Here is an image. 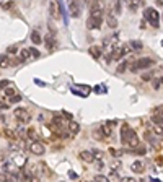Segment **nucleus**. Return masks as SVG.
Returning <instances> with one entry per match:
<instances>
[{
    "label": "nucleus",
    "mask_w": 163,
    "mask_h": 182,
    "mask_svg": "<svg viewBox=\"0 0 163 182\" xmlns=\"http://www.w3.org/2000/svg\"><path fill=\"white\" fill-rule=\"evenodd\" d=\"M121 138H122V143L127 145L131 148H137L139 147V137L137 133L134 132L132 128H129L127 125H122V130H121Z\"/></svg>",
    "instance_id": "nucleus-1"
},
{
    "label": "nucleus",
    "mask_w": 163,
    "mask_h": 182,
    "mask_svg": "<svg viewBox=\"0 0 163 182\" xmlns=\"http://www.w3.org/2000/svg\"><path fill=\"white\" fill-rule=\"evenodd\" d=\"M144 18L153 28H158V25H160V13L155 10V8H145L144 10Z\"/></svg>",
    "instance_id": "nucleus-2"
},
{
    "label": "nucleus",
    "mask_w": 163,
    "mask_h": 182,
    "mask_svg": "<svg viewBox=\"0 0 163 182\" xmlns=\"http://www.w3.org/2000/svg\"><path fill=\"white\" fill-rule=\"evenodd\" d=\"M152 65H155V60L150 59V57H142V59H137L134 62V67H132V72H137L140 68H150Z\"/></svg>",
    "instance_id": "nucleus-3"
},
{
    "label": "nucleus",
    "mask_w": 163,
    "mask_h": 182,
    "mask_svg": "<svg viewBox=\"0 0 163 182\" xmlns=\"http://www.w3.org/2000/svg\"><path fill=\"white\" fill-rule=\"evenodd\" d=\"M15 117H17V120L20 124H28L31 120V115H30V112H28V109H25V107L15 109Z\"/></svg>",
    "instance_id": "nucleus-4"
},
{
    "label": "nucleus",
    "mask_w": 163,
    "mask_h": 182,
    "mask_svg": "<svg viewBox=\"0 0 163 182\" xmlns=\"http://www.w3.org/2000/svg\"><path fill=\"white\" fill-rule=\"evenodd\" d=\"M101 23H103V18H101V15L90 16V18L87 20V28H88V30H98V28L101 26Z\"/></svg>",
    "instance_id": "nucleus-5"
},
{
    "label": "nucleus",
    "mask_w": 163,
    "mask_h": 182,
    "mask_svg": "<svg viewBox=\"0 0 163 182\" xmlns=\"http://www.w3.org/2000/svg\"><path fill=\"white\" fill-rule=\"evenodd\" d=\"M28 150H30L33 155H36V156H41V155H44V151H46V148H44V145H42L41 142H33L30 147H28Z\"/></svg>",
    "instance_id": "nucleus-6"
},
{
    "label": "nucleus",
    "mask_w": 163,
    "mask_h": 182,
    "mask_svg": "<svg viewBox=\"0 0 163 182\" xmlns=\"http://www.w3.org/2000/svg\"><path fill=\"white\" fill-rule=\"evenodd\" d=\"M69 10H70V15H72L74 18H79L80 13H82V8H80L79 2H70L69 3Z\"/></svg>",
    "instance_id": "nucleus-7"
},
{
    "label": "nucleus",
    "mask_w": 163,
    "mask_h": 182,
    "mask_svg": "<svg viewBox=\"0 0 163 182\" xmlns=\"http://www.w3.org/2000/svg\"><path fill=\"white\" fill-rule=\"evenodd\" d=\"M80 159L85 163H93L95 161V156H93V153L91 151H82L80 153Z\"/></svg>",
    "instance_id": "nucleus-8"
},
{
    "label": "nucleus",
    "mask_w": 163,
    "mask_h": 182,
    "mask_svg": "<svg viewBox=\"0 0 163 182\" xmlns=\"http://www.w3.org/2000/svg\"><path fill=\"white\" fill-rule=\"evenodd\" d=\"M46 46H47L49 50H54L55 47H57V41L54 39L52 34H51V36H46Z\"/></svg>",
    "instance_id": "nucleus-9"
},
{
    "label": "nucleus",
    "mask_w": 163,
    "mask_h": 182,
    "mask_svg": "<svg viewBox=\"0 0 163 182\" xmlns=\"http://www.w3.org/2000/svg\"><path fill=\"white\" fill-rule=\"evenodd\" d=\"M0 180L2 182H17V176L12 172H3L2 176H0Z\"/></svg>",
    "instance_id": "nucleus-10"
},
{
    "label": "nucleus",
    "mask_w": 163,
    "mask_h": 182,
    "mask_svg": "<svg viewBox=\"0 0 163 182\" xmlns=\"http://www.w3.org/2000/svg\"><path fill=\"white\" fill-rule=\"evenodd\" d=\"M26 137L30 138L31 142H39V133H38L34 128H28V130H26Z\"/></svg>",
    "instance_id": "nucleus-11"
},
{
    "label": "nucleus",
    "mask_w": 163,
    "mask_h": 182,
    "mask_svg": "<svg viewBox=\"0 0 163 182\" xmlns=\"http://www.w3.org/2000/svg\"><path fill=\"white\" fill-rule=\"evenodd\" d=\"M79 132H80V125H79L77 122H74V120H72V122L69 124V133L74 137V135H77Z\"/></svg>",
    "instance_id": "nucleus-12"
},
{
    "label": "nucleus",
    "mask_w": 163,
    "mask_h": 182,
    "mask_svg": "<svg viewBox=\"0 0 163 182\" xmlns=\"http://www.w3.org/2000/svg\"><path fill=\"white\" fill-rule=\"evenodd\" d=\"M101 52H103V49L98 47V46H91V47H90V54H91V57H93V59H100V57H101Z\"/></svg>",
    "instance_id": "nucleus-13"
},
{
    "label": "nucleus",
    "mask_w": 163,
    "mask_h": 182,
    "mask_svg": "<svg viewBox=\"0 0 163 182\" xmlns=\"http://www.w3.org/2000/svg\"><path fill=\"white\" fill-rule=\"evenodd\" d=\"M131 169H132L134 172H137V174H142V172H144V164L140 163V161H136V163H132Z\"/></svg>",
    "instance_id": "nucleus-14"
},
{
    "label": "nucleus",
    "mask_w": 163,
    "mask_h": 182,
    "mask_svg": "<svg viewBox=\"0 0 163 182\" xmlns=\"http://www.w3.org/2000/svg\"><path fill=\"white\" fill-rule=\"evenodd\" d=\"M10 65V59L7 57V54H0V68H5Z\"/></svg>",
    "instance_id": "nucleus-15"
},
{
    "label": "nucleus",
    "mask_w": 163,
    "mask_h": 182,
    "mask_svg": "<svg viewBox=\"0 0 163 182\" xmlns=\"http://www.w3.org/2000/svg\"><path fill=\"white\" fill-rule=\"evenodd\" d=\"M31 41H33V44H36V46L42 42V39H41V36H39L38 31H33L31 33Z\"/></svg>",
    "instance_id": "nucleus-16"
},
{
    "label": "nucleus",
    "mask_w": 163,
    "mask_h": 182,
    "mask_svg": "<svg viewBox=\"0 0 163 182\" xmlns=\"http://www.w3.org/2000/svg\"><path fill=\"white\" fill-rule=\"evenodd\" d=\"M106 21H108V25H109V28H116L117 26V20H116V16L114 15H108V18H106Z\"/></svg>",
    "instance_id": "nucleus-17"
},
{
    "label": "nucleus",
    "mask_w": 163,
    "mask_h": 182,
    "mask_svg": "<svg viewBox=\"0 0 163 182\" xmlns=\"http://www.w3.org/2000/svg\"><path fill=\"white\" fill-rule=\"evenodd\" d=\"M152 122L157 125H163V114H153L152 115Z\"/></svg>",
    "instance_id": "nucleus-18"
},
{
    "label": "nucleus",
    "mask_w": 163,
    "mask_h": 182,
    "mask_svg": "<svg viewBox=\"0 0 163 182\" xmlns=\"http://www.w3.org/2000/svg\"><path fill=\"white\" fill-rule=\"evenodd\" d=\"M20 59L21 60H31V54H30V49H23L21 50V54H20Z\"/></svg>",
    "instance_id": "nucleus-19"
},
{
    "label": "nucleus",
    "mask_w": 163,
    "mask_h": 182,
    "mask_svg": "<svg viewBox=\"0 0 163 182\" xmlns=\"http://www.w3.org/2000/svg\"><path fill=\"white\" fill-rule=\"evenodd\" d=\"M3 94H5V96H8V98H13V96L17 94V90L13 88V86H10V88H5Z\"/></svg>",
    "instance_id": "nucleus-20"
},
{
    "label": "nucleus",
    "mask_w": 163,
    "mask_h": 182,
    "mask_svg": "<svg viewBox=\"0 0 163 182\" xmlns=\"http://www.w3.org/2000/svg\"><path fill=\"white\" fill-rule=\"evenodd\" d=\"M55 7H57V3H55V2H51V3H49V12H51V16H52V18H57V13H55Z\"/></svg>",
    "instance_id": "nucleus-21"
},
{
    "label": "nucleus",
    "mask_w": 163,
    "mask_h": 182,
    "mask_svg": "<svg viewBox=\"0 0 163 182\" xmlns=\"http://www.w3.org/2000/svg\"><path fill=\"white\" fill-rule=\"evenodd\" d=\"M131 47H132L134 50H140V49H142V42H139V41H132V42H131Z\"/></svg>",
    "instance_id": "nucleus-22"
},
{
    "label": "nucleus",
    "mask_w": 163,
    "mask_h": 182,
    "mask_svg": "<svg viewBox=\"0 0 163 182\" xmlns=\"http://www.w3.org/2000/svg\"><path fill=\"white\" fill-rule=\"evenodd\" d=\"M28 49H30V54H31V59H38V57L41 55L38 49H33V47H28Z\"/></svg>",
    "instance_id": "nucleus-23"
},
{
    "label": "nucleus",
    "mask_w": 163,
    "mask_h": 182,
    "mask_svg": "<svg viewBox=\"0 0 163 182\" xmlns=\"http://www.w3.org/2000/svg\"><path fill=\"white\" fill-rule=\"evenodd\" d=\"M21 99H23V98H21V94H15V96H13V98H10V104H15V103H21Z\"/></svg>",
    "instance_id": "nucleus-24"
},
{
    "label": "nucleus",
    "mask_w": 163,
    "mask_h": 182,
    "mask_svg": "<svg viewBox=\"0 0 163 182\" xmlns=\"http://www.w3.org/2000/svg\"><path fill=\"white\" fill-rule=\"evenodd\" d=\"M100 132H101V135H103V137H109V135L113 133V130H109L108 127H101V128H100Z\"/></svg>",
    "instance_id": "nucleus-25"
},
{
    "label": "nucleus",
    "mask_w": 163,
    "mask_h": 182,
    "mask_svg": "<svg viewBox=\"0 0 163 182\" xmlns=\"http://www.w3.org/2000/svg\"><path fill=\"white\" fill-rule=\"evenodd\" d=\"M153 132H155V135L161 137V135H163V127H160V125H155V127H153Z\"/></svg>",
    "instance_id": "nucleus-26"
},
{
    "label": "nucleus",
    "mask_w": 163,
    "mask_h": 182,
    "mask_svg": "<svg viewBox=\"0 0 163 182\" xmlns=\"http://www.w3.org/2000/svg\"><path fill=\"white\" fill-rule=\"evenodd\" d=\"M142 80H144V82H150V80H153V73H152V72H150V73L147 72V73L142 75Z\"/></svg>",
    "instance_id": "nucleus-27"
},
{
    "label": "nucleus",
    "mask_w": 163,
    "mask_h": 182,
    "mask_svg": "<svg viewBox=\"0 0 163 182\" xmlns=\"http://www.w3.org/2000/svg\"><path fill=\"white\" fill-rule=\"evenodd\" d=\"M140 3L139 2H127V7H129V8L134 12V10H137V7H139Z\"/></svg>",
    "instance_id": "nucleus-28"
},
{
    "label": "nucleus",
    "mask_w": 163,
    "mask_h": 182,
    "mask_svg": "<svg viewBox=\"0 0 163 182\" xmlns=\"http://www.w3.org/2000/svg\"><path fill=\"white\" fill-rule=\"evenodd\" d=\"M8 85H10L8 80H0V90H3V91H5V88H7Z\"/></svg>",
    "instance_id": "nucleus-29"
},
{
    "label": "nucleus",
    "mask_w": 163,
    "mask_h": 182,
    "mask_svg": "<svg viewBox=\"0 0 163 182\" xmlns=\"http://www.w3.org/2000/svg\"><path fill=\"white\" fill-rule=\"evenodd\" d=\"M21 62H23V60H21V59H20V57H17V59H13V60H10V65H12V67H17V65H20Z\"/></svg>",
    "instance_id": "nucleus-30"
},
{
    "label": "nucleus",
    "mask_w": 163,
    "mask_h": 182,
    "mask_svg": "<svg viewBox=\"0 0 163 182\" xmlns=\"http://www.w3.org/2000/svg\"><path fill=\"white\" fill-rule=\"evenodd\" d=\"M17 50H18V46H10V47H7V52H8V54H17Z\"/></svg>",
    "instance_id": "nucleus-31"
},
{
    "label": "nucleus",
    "mask_w": 163,
    "mask_h": 182,
    "mask_svg": "<svg viewBox=\"0 0 163 182\" xmlns=\"http://www.w3.org/2000/svg\"><path fill=\"white\" fill-rule=\"evenodd\" d=\"M3 135H5V137H8V138H13V137H15V133H13L10 128H5V130H3Z\"/></svg>",
    "instance_id": "nucleus-32"
},
{
    "label": "nucleus",
    "mask_w": 163,
    "mask_h": 182,
    "mask_svg": "<svg viewBox=\"0 0 163 182\" xmlns=\"http://www.w3.org/2000/svg\"><path fill=\"white\" fill-rule=\"evenodd\" d=\"M114 13H116V15H119V13H121V2H116V3H114Z\"/></svg>",
    "instance_id": "nucleus-33"
},
{
    "label": "nucleus",
    "mask_w": 163,
    "mask_h": 182,
    "mask_svg": "<svg viewBox=\"0 0 163 182\" xmlns=\"http://www.w3.org/2000/svg\"><path fill=\"white\" fill-rule=\"evenodd\" d=\"M95 180L96 182H108V177H104V176H101V174H100V176L95 177Z\"/></svg>",
    "instance_id": "nucleus-34"
},
{
    "label": "nucleus",
    "mask_w": 163,
    "mask_h": 182,
    "mask_svg": "<svg viewBox=\"0 0 163 182\" xmlns=\"http://www.w3.org/2000/svg\"><path fill=\"white\" fill-rule=\"evenodd\" d=\"M137 153H139V155H144V153H145V147H144V145H139Z\"/></svg>",
    "instance_id": "nucleus-35"
},
{
    "label": "nucleus",
    "mask_w": 163,
    "mask_h": 182,
    "mask_svg": "<svg viewBox=\"0 0 163 182\" xmlns=\"http://www.w3.org/2000/svg\"><path fill=\"white\" fill-rule=\"evenodd\" d=\"M91 153H93V156H96V158H101L103 156V153L100 150H95V151H91Z\"/></svg>",
    "instance_id": "nucleus-36"
},
{
    "label": "nucleus",
    "mask_w": 163,
    "mask_h": 182,
    "mask_svg": "<svg viewBox=\"0 0 163 182\" xmlns=\"http://www.w3.org/2000/svg\"><path fill=\"white\" fill-rule=\"evenodd\" d=\"M126 65H127V62L121 63V67H117V72H119V73H121V72H124V70H126Z\"/></svg>",
    "instance_id": "nucleus-37"
},
{
    "label": "nucleus",
    "mask_w": 163,
    "mask_h": 182,
    "mask_svg": "<svg viewBox=\"0 0 163 182\" xmlns=\"http://www.w3.org/2000/svg\"><path fill=\"white\" fill-rule=\"evenodd\" d=\"M121 182H137V180H136V179H132V177H124Z\"/></svg>",
    "instance_id": "nucleus-38"
},
{
    "label": "nucleus",
    "mask_w": 163,
    "mask_h": 182,
    "mask_svg": "<svg viewBox=\"0 0 163 182\" xmlns=\"http://www.w3.org/2000/svg\"><path fill=\"white\" fill-rule=\"evenodd\" d=\"M160 83H161V80H155V82H153V86H155V88H158Z\"/></svg>",
    "instance_id": "nucleus-39"
},
{
    "label": "nucleus",
    "mask_w": 163,
    "mask_h": 182,
    "mask_svg": "<svg viewBox=\"0 0 163 182\" xmlns=\"http://www.w3.org/2000/svg\"><path fill=\"white\" fill-rule=\"evenodd\" d=\"M62 114L65 115V119H70V120H72V114H69V112H65V111H64Z\"/></svg>",
    "instance_id": "nucleus-40"
},
{
    "label": "nucleus",
    "mask_w": 163,
    "mask_h": 182,
    "mask_svg": "<svg viewBox=\"0 0 163 182\" xmlns=\"http://www.w3.org/2000/svg\"><path fill=\"white\" fill-rule=\"evenodd\" d=\"M0 161H5V151H0Z\"/></svg>",
    "instance_id": "nucleus-41"
},
{
    "label": "nucleus",
    "mask_w": 163,
    "mask_h": 182,
    "mask_svg": "<svg viewBox=\"0 0 163 182\" xmlns=\"http://www.w3.org/2000/svg\"><path fill=\"white\" fill-rule=\"evenodd\" d=\"M10 104H3V103H0V109H8Z\"/></svg>",
    "instance_id": "nucleus-42"
},
{
    "label": "nucleus",
    "mask_w": 163,
    "mask_h": 182,
    "mask_svg": "<svg viewBox=\"0 0 163 182\" xmlns=\"http://www.w3.org/2000/svg\"><path fill=\"white\" fill-rule=\"evenodd\" d=\"M12 7H13V3H5V5H3V8L7 10V8H12Z\"/></svg>",
    "instance_id": "nucleus-43"
},
{
    "label": "nucleus",
    "mask_w": 163,
    "mask_h": 182,
    "mask_svg": "<svg viewBox=\"0 0 163 182\" xmlns=\"http://www.w3.org/2000/svg\"><path fill=\"white\" fill-rule=\"evenodd\" d=\"M153 182H160V180H153Z\"/></svg>",
    "instance_id": "nucleus-44"
}]
</instances>
